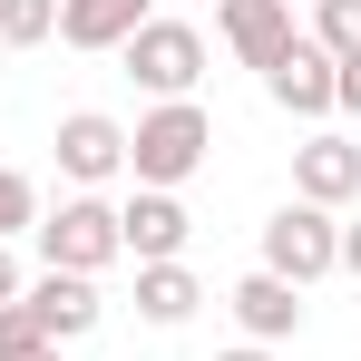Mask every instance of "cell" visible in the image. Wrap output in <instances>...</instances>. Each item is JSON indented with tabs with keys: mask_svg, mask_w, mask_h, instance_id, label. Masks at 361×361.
I'll use <instances>...</instances> for the list:
<instances>
[{
	"mask_svg": "<svg viewBox=\"0 0 361 361\" xmlns=\"http://www.w3.org/2000/svg\"><path fill=\"white\" fill-rule=\"evenodd\" d=\"M205 157H215V118L195 98H157L147 118L127 127V176L157 185V195H176L185 176H205Z\"/></svg>",
	"mask_w": 361,
	"mask_h": 361,
	"instance_id": "obj_1",
	"label": "cell"
},
{
	"mask_svg": "<svg viewBox=\"0 0 361 361\" xmlns=\"http://www.w3.org/2000/svg\"><path fill=\"white\" fill-rule=\"evenodd\" d=\"M30 244H39V274H88V283L127 254V244H118V205H108V195H59V215H39Z\"/></svg>",
	"mask_w": 361,
	"mask_h": 361,
	"instance_id": "obj_2",
	"label": "cell"
},
{
	"mask_svg": "<svg viewBox=\"0 0 361 361\" xmlns=\"http://www.w3.org/2000/svg\"><path fill=\"white\" fill-rule=\"evenodd\" d=\"M264 274H283V283L312 293L322 274H342V225H332L322 205H302V195L274 205V215H264Z\"/></svg>",
	"mask_w": 361,
	"mask_h": 361,
	"instance_id": "obj_3",
	"label": "cell"
},
{
	"mask_svg": "<svg viewBox=\"0 0 361 361\" xmlns=\"http://www.w3.org/2000/svg\"><path fill=\"white\" fill-rule=\"evenodd\" d=\"M118 59H127V78H137L147 98H195V78H205V30H195V20H147Z\"/></svg>",
	"mask_w": 361,
	"mask_h": 361,
	"instance_id": "obj_4",
	"label": "cell"
},
{
	"mask_svg": "<svg viewBox=\"0 0 361 361\" xmlns=\"http://www.w3.org/2000/svg\"><path fill=\"white\" fill-rule=\"evenodd\" d=\"M49 147H59V176L78 185V195H98L108 176H127V127L108 118V108H68Z\"/></svg>",
	"mask_w": 361,
	"mask_h": 361,
	"instance_id": "obj_5",
	"label": "cell"
},
{
	"mask_svg": "<svg viewBox=\"0 0 361 361\" xmlns=\"http://www.w3.org/2000/svg\"><path fill=\"white\" fill-rule=\"evenodd\" d=\"M20 312H30V322H39V342H88V332H98V322H108V302H98V283H88V274H30V283H20Z\"/></svg>",
	"mask_w": 361,
	"mask_h": 361,
	"instance_id": "obj_6",
	"label": "cell"
},
{
	"mask_svg": "<svg viewBox=\"0 0 361 361\" xmlns=\"http://www.w3.org/2000/svg\"><path fill=\"white\" fill-rule=\"evenodd\" d=\"M293 195L322 205V215H342V205L361 195V147L342 137V127H312V137L293 147Z\"/></svg>",
	"mask_w": 361,
	"mask_h": 361,
	"instance_id": "obj_7",
	"label": "cell"
},
{
	"mask_svg": "<svg viewBox=\"0 0 361 361\" xmlns=\"http://www.w3.org/2000/svg\"><path fill=\"white\" fill-rule=\"evenodd\" d=\"M185 235H195L185 195H157V185H137V195L118 205V244H127V264H185Z\"/></svg>",
	"mask_w": 361,
	"mask_h": 361,
	"instance_id": "obj_8",
	"label": "cell"
},
{
	"mask_svg": "<svg viewBox=\"0 0 361 361\" xmlns=\"http://www.w3.org/2000/svg\"><path fill=\"white\" fill-rule=\"evenodd\" d=\"M215 30H225V49H235L254 78L302 39V30H293V0H215Z\"/></svg>",
	"mask_w": 361,
	"mask_h": 361,
	"instance_id": "obj_9",
	"label": "cell"
},
{
	"mask_svg": "<svg viewBox=\"0 0 361 361\" xmlns=\"http://www.w3.org/2000/svg\"><path fill=\"white\" fill-rule=\"evenodd\" d=\"M225 302H235V332H244V342H264V352L302 332V283H283V274H264V264H254V274H244V283H235Z\"/></svg>",
	"mask_w": 361,
	"mask_h": 361,
	"instance_id": "obj_10",
	"label": "cell"
},
{
	"mask_svg": "<svg viewBox=\"0 0 361 361\" xmlns=\"http://www.w3.org/2000/svg\"><path fill=\"white\" fill-rule=\"evenodd\" d=\"M264 98H274L283 118H302V127H322V118H332V59H322L312 39H293L283 59L264 68Z\"/></svg>",
	"mask_w": 361,
	"mask_h": 361,
	"instance_id": "obj_11",
	"label": "cell"
},
{
	"mask_svg": "<svg viewBox=\"0 0 361 361\" xmlns=\"http://www.w3.org/2000/svg\"><path fill=\"white\" fill-rule=\"evenodd\" d=\"M157 20V0H59V39L68 49H127Z\"/></svg>",
	"mask_w": 361,
	"mask_h": 361,
	"instance_id": "obj_12",
	"label": "cell"
},
{
	"mask_svg": "<svg viewBox=\"0 0 361 361\" xmlns=\"http://www.w3.org/2000/svg\"><path fill=\"white\" fill-rule=\"evenodd\" d=\"M195 302H205V283H195L185 264H137V312H147L157 332H176V322H195Z\"/></svg>",
	"mask_w": 361,
	"mask_h": 361,
	"instance_id": "obj_13",
	"label": "cell"
},
{
	"mask_svg": "<svg viewBox=\"0 0 361 361\" xmlns=\"http://www.w3.org/2000/svg\"><path fill=\"white\" fill-rule=\"evenodd\" d=\"M322 59L342 68V59H361V0H312V30H302Z\"/></svg>",
	"mask_w": 361,
	"mask_h": 361,
	"instance_id": "obj_14",
	"label": "cell"
},
{
	"mask_svg": "<svg viewBox=\"0 0 361 361\" xmlns=\"http://www.w3.org/2000/svg\"><path fill=\"white\" fill-rule=\"evenodd\" d=\"M59 39V0H0V49H39Z\"/></svg>",
	"mask_w": 361,
	"mask_h": 361,
	"instance_id": "obj_15",
	"label": "cell"
},
{
	"mask_svg": "<svg viewBox=\"0 0 361 361\" xmlns=\"http://www.w3.org/2000/svg\"><path fill=\"white\" fill-rule=\"evenodd\" d=\"M30 225H39V185L20 176V166H0V244H20Z\"/></svg>",
	"mask_w": 361,
	"mask_h": 361,
	"instance_id": "obj_16",
	"label": "cell"
},
{
	"mask_svg": "<svg viewBox=\"0 0 361 361\" xmlns=\"http://www.w3.org/2000/svg\"><path fill=\"white\" fill-rule=\"evenodd\" d=\"M332 108H342V118H361V59L332 68Z\"/></svg>",
	"mask_w": 361,
	"mask_h": 361,
	"instance_id": "obj_17",
	"label": "cell"
},
{
	"mask_svg": "<svg viewBox=\"0 0 361 361\" xmlns=\"http://www.w3.org/2000/svg\"><path fill=\"white\" fill-rule=\"evenodd\" d=\"M0 361H68L59 342H39V332H30V342H0Z\"/></svg>",
	"mask_w": 361,
	"mask_h": 361,
	"instance_id": "obj_18",
	"label": "cell"
},
{
	"mask_svg": "<svg viewBox=\"0 0 361 361\" xmlns=\"http://www.w3.org/2000/svg\"><path fill=\"white\" fill-rule=\"evenodd\" d=\"M20 283H30V264H20V254L0 244V302H20Z\"/></svg>",
	"mask_w": 361,
	"mask_h": 361,
	"instance_id": "obj_19",
	"label": "cell"
},
{
	"mask_svg": "<svg viewBox=\"0 0 361 361\" xmlns=\"http://www.w3.org/2000/svg\"><path fill=\"white\" fill-rule=\"evenodd\" d=\"M342 274L361 283V225H342Z\"/></svg>",
	"mask_w": 361,
	"mask_h": 361,
	"instance_id": "obj_20",
	"label": "cell"
},
{
	"mask_svg": "<svg viewBox=\"0 0 361 361\" xmlns=\"http://www.w3.org/2000/svg\"><path fill=\"white\" fill-rule=\"evenodd\" d=\"M215 361H274V352H264V342H235V352H215Z\"/></svg>",
	"mask_w": 361,
	"mask_h": 361,
	"instance_id": "obj_21",
	"label": "cell"
},
{
	"mask_svg": "<svg viewBox=\"0 0 361 361\" xmlns=\"http://www.w3.org/2000/svg\"><path fill=\"white\" fill-rule=\"evenodd\" d=\"M0 59H10V49H0Z\"/></svg>",
	"mask_w": 361,
	"mask_h": 361,
	"instance_id": "obj_22",
	"label": "cell"
}]
</instances>
